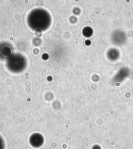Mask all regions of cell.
I'll return each mask as SVG.
<instances>
[{"mask_svg": "<svg viewBox=\"0 0 133 149\" xmlns=\"http://www.w3.org/2000/svg\"><path fill=\"white\" fill-rule=\"evenodd\" d=\"M26 75H27V76H28V75H29V74H28V73H27V74H26Z\"/></svg>", "mask_w": 133, "mask_h": 149, "instance_id": "6da1fadb", "label": "cell"}]
</instances>
